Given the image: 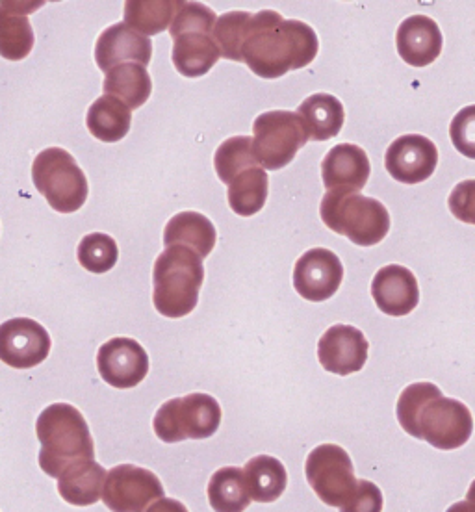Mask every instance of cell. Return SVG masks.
Returning <instances> with one entry per match:
<instances>
[{
  "instance_id": "cell-1",
  "label": "cell",
  "mask_w": 475,
  "mask_h": 512,
  "mask_svg": "<svg viewBox=\"0 0 475 512\" xmlns=\"http://www.w3.org/2000/svg\"><path fill=\"white\" fill-rule=\"evenodd\" d=\"M320 41L312 26L283 19L273 10L251 13L244 30L242 62L260 78H281L314 62Z\"/></svg>"
},
{
  "instance_id": "cell-2",
  "label": "cell",
  "mask_w": 475,
  "mask_h": 512,
  "mask_svg": "<svg viewBox=\"0 0 475 512\" xmlns=\"http://www.w3.org/2000/svg\"><path fill=\"white\" fill-rule=\"evenodd\" d=\"M396 412L407 435L442 451L461 448L474 433L470 409L457 399L442 396L437 384L407 386L399 396Z\"/></svg>"
},
{
  "instance_id": "cell-3",
  "label": "cell",
  "mask_w": 475,
  "mask_h": 512,
  "mask_svg": "<svg viewBox=\"0 0 475 512\" xmlns=\"http://www.w3.org/2000/svg\"><path fill=\"white\" fill-rule=\"evenodd\" d=\"M39 466L58 479L73 464L95 461V444L82 412L69 403H52L36 422Z\"/></svg>"
},
{
  "instance_id": "cell-4",
  "label": "cell",
  "mask_w": 475,
  "mask_h": 512,
  "mask_svg": "<svg viewBox=\"0 0 475 512\" xmlns=\"http://www.w3.org/2000/svg\"><path fill=\"white\" fill-rule=\"evenodd\" d=\"M205 282V266L186 247L173 245L158 255L153 269V303L166 318L179 320L192 314Z\"/></svg>"
},
{
  "instance_id": "cell-5",
  "label": "cell",
  "mask_w": 475,
  "mask_h": 512,
  "mask_svg": "<svg viewBox=\"0 0 475 512\" xmlns=\"http://www.w3.org/2000/svg\"><path fill=\"white\" fill-rule=\"evenodd\" d=\"M218 15L201 2H182L169 25L173 38L171 60L182 77H205L218 64L219 49L212 39Z\"/></svg>"
},
{
  "instance_id": "cell-6",
  "label": "cell",
  "mask_w": 475,
  "mask_h": 512,
  "mask_svg": "<svg viewBox=\"0 0 475 512\" xmlns=\"http://www.w3.org/2000/svg\"><path fill=\"white\" fill-rule=\"evenodd\" d=\"M320 216L331 231L347 236L360 247L381 244L390 231L386 206L351 190H329L323 195Z\"/></svg>"
},
{
  "instance_id": "cell-7",
  "label": "cell",
  "mask_w": 475,
  "mask_h": 512,
  "mask_svg": "<svg viewBox=\"0 0 475 512\" xmlns=\"http://www.w3.org/2000/svg\"><path fill=\"white\" fill-rule=\"evenodd\" d=\"M34 186L60 214H73L86 205L88 179L77 160L60 147L45 149L32 164Z\"/></svg>"
},
{
  "instance_id": "cell-8",
  "label": "cell",
  "mask_w": 475,
  "mask_h": 512,
  "mask_svg": "<svg viewBox=\"0 0 475 512\" xmlns=\"http://www.w3.org/2000/svg\"><path fill=\"white\" fill-rule=\"evenodd\" d=\"M221 407L216 397L208 394H188L166 401L156 410L153 429L166 444L184 440H205L218 433Z\"/></svg>"
},
{
  "instance_id": "cell-9",
  "label": "cell",
  "mask_w": 475,
  "mask_h": 512,
  "mask_svg": "<svg viewBox=\"0 0 475 512\" xmlns=\"http://www.w3.org/2000/svg\"><path fill=\"white\" fill-rule=\"evenodd\" d=\"M253 130V154L264 171H277L288 166L296 158L297 151L309 141L296 112L286 110L260 114Z\"/></svg>"
},
{
  "instance_id": "cell-10",
  "label": "cell",
  "mask_w": 475,
  "mask_h": 512,
  "mask_svg": "<svg viewBox=\"0 0 475 512\" xmlns=\"http://www.w3.org/2000/svg\"><path fill=\"white\" fill-rule=\"evenodd\" d=\"M310 487L325 505L342 507L357 488L353 461L346 449L336 444H321L312 449L305 462Z\"/></svg>"
},
{
  "instance_id": "cell-11",
  "label": "cell",
  "mask_w": 475,
  "mask_h": 512,
  "mask_svg": "<svg viewBox=\"0 0 475 512\" xmlns=\"http://www.w3.org/2000/svg\"><path fill=\"white\" fill-rule=\"evenodd\" d=\"M164 496V485L153 472L134 464H121L104 477L101 500L112 512H145L153 501Z\"/></svg>"
},
{
  "instance_id": "cell-12",
  "label": "cell",
  "mask_w": 475,
  "mask_h": 512,
  "mask_svg": "<svg viewBox=\"0 0 475 512\" xmlns=\"http://www.w3.org/2000/svg\"><path fill=\"white\" fill-rule=\"evenodd\" d=\"M47 329L30 318H13L0 325V360L15 370L36 368L51 353Z\"/></svg>"
},
{
  "instance_id": "cell-13",
  "label": "cell",
  "mask_w": 475,
  "mask_h": 512,
  "mask_svg": "<svg viewBox=\"0 0 475 512\" xmlns=\"http://www.w3.org/2000/svg\"><path fill=\"white\" fill-rule=\"evenodd\" d=\"M97 370L104 383L129 390L147 377L149 355L134 338H112L99 347Z\"/></svg>"
},
{
  "instance_id": "cell-14",
  "label": "cell",
  "mask_w": 475,
  "mask_h": 512,
  "mask_svg": "<svg viewBox=\"0 0 475 512\" xmlns=\"http://www.w3.org/2000/svg\"><path fill=\"white\" fill-rule=\"evenodd\" d=\"M344 279V266L331 249L316 247L297 260L294 286L297 294L312 303L331 299Z\"/></svg>"
},
{
  "instance_id": "cell-15",
  "label": "cell",
  "mask_w": 475,
  "mask_h": 512,
  "mask_svg": "<svg viewBox=\"0 0 475 512\" xmlns=\"http://www.w3.org/2000/svg\"><path fill=\"white\" fill-rule=\"evenodd\" d=\"M385 166L392 179L403 184H420L437 169V145L422 134H405L390 143Z\"/></svg>"
},
{
  "instance_id": "cell-16",
  "label": "cell",
  "mask_w": 475,
  "mask_h": 512,
  "mask_svg": "<svg viewBox=\"0 0 475 512\" xmlns=\"http://www.w3.org/2000/svg\"><path fill=\"white\" fill-rule=\"evenodd\" d=\"M370 344L364 333L351 325H333L318 342V359L327 372L351 375L364 368Z\"/></svg>"
},
{
  "instance_id": "cell-17",
  "label": "cell",
  "mask_w": 475,
  "mask_h": 512,
  "mask_svg": "<svg viewBox=\"0 0 475 512\" xmlns=\"http://www.w3.org/2000/svg\"><path fill=\"white\" fill-rule=\"evenodd\" d=\"M372 297L377 308L388 316L401 318L411 314L420 303V288L411 269L390 264L375 273Z\"/></svg>"
},
{
  "instance_id": "cell-18",
  "label": "cell",
  "mask_w": 475,
  "mask_h": 512,
  "mask_svg": "<svg viewBox=\"0 0 475 512\" xmlns=\"http://www.w3.org/2000/svg\"><path fill=\"white\" fill-rule=\"evenodd\" d=\"M151 58V39L130 30L129 26L123 23L108 26L95 45V62L104 73L123 64H138L145 67L149 65Z\"/></svg>"
},
{
  "instance_id": "cell-19",
  "label": "cell",
  "mask_w": 475,
  "mask_h": 512,
  "mask_svg": "<svg viewBox=\"0 0 475 512\" xmlns=\"http://www.w3.org/2000/svg\"><path fill=\"white\" fill-rule=\"evenodd\" d=\"M370 173L372 167L368 154L353 143L336 145L321 162V179L327 190H351L360 193L370 179Z\"/></svg>"
},
{
  "instance_id": "cell-20",
  "label": "cell",
  "mask_w": 475,
  "mask_h": 512,
  "mask_svg": "<svg viewBox=\"0 0 475 512\" xmlns=\"http://www.w3.org/2000/svg\"><path fill=\"white\" fill-rule=\"evenodd\" d=\"M442 32L437 23L427 15H411L398 28L396 45L399 56L412 67L433 64L442 52Z\"/></svg>"
},
{
  "instance_id": "cell-21",
  "label": "cell",
  "mask_w": 475,
  "mask_h": 512,
  "mask_svg": "<svg viewBox=\"0 0 475 512\" xmlns=\"http://www.w3.org/2000/svg\"><path fill=\"white\" fill-rule=\"evenodd\" d=\"M43 6L41 2H0V56L10 62H21L34 49V30L28 13Z\"/></svg>"
},
{
  "instance_id": "cell-22",
  "label": "cell",
  "mask_w": 475,
  "mask_h": 512,
  "mask_svg": "<svg viewBox=\"0 0 475 512\" xmlns=\"http://www.w3.org/2000/svg\"><path fill=\"white\" fill-rule=\"evenodd\" d=\"M309 141L333 140L346 121V110L342 103L329 93H314L297 108Z\"/></svg>"
},
{
  "instance_id": "cell-23",
  "label": "cell",
  "mask_w": 475,
  "mask_h": 512,
  "mask_svg": "<svg viewBox=\"0 0 475 512\" xmlns=\"http://www.w3.org/2000/svg\"><path fill=\"white\" fill-rule=\"evenodd\" d=\"M218 242V232L210 219L199 212H180L167 221L164 244L190 249L201 260L212 253Z\"/></svg>"
},
{
  "instance_id": "cell-24",
  "label": "cell",
  "mask_w": 475,
  "mask_h": 512,
  "mask_svg": "<svg viewBox=\"0 0 475 512\" xmlns=\"http://www.w3.org/2000/svg\"><path fill=\"white\" fill-rule=\"evenodd\" d=\"M104 477L106 472L99 462H77L58 477V492L69 505L90 507L101 500Z\"/></svg>"
},
{
  "instance_id": "cell-25",
  "label": "cell",
  "mask_w": 475,
  "mask_h": 512,
  "mask_svg": "<svg viewBox=\"0 0 475 512\" xmlns=\"http://www.w3.org/2000/svg\"><path fill=\"white\" fill-rule=\"evenodd\" d=\"M245 488L249 500L273 503L279 500L288 485V474L283 462L271 455H258L245 464Z\"/></svg>"
},
{
  "instance_id": "cell-26",
  "label": "cell",
  "mask_w": 475,
  "mask_h": 512,
  "mask_svg": "<svg viewBox=\"0 0 475 512\" xmlns=\"http://www.w3.org/2000/svg\"><path fill=\"white\" fill-rule=\"evenodd\" d=\"M104 95H110L129 110L142 108L153 93V80L143 65H117L106 73L103 84Z\"/></svg>"
},
{
  "instance_id": "cell-27",
  "label": "cell",
  "mask_w": 475,
  "mask_h": 512,
  "mask_svg": "<svg viewBox=\"0 0 475 512\" xmlns=\"http://www.w3.org/2000/svg\"><path fill=\"white\" fill-rule=\"evenodd\" d=\"M132 114L121 101L110 95L99 97L91 104L86 125L93 138L103 143H117L129 134Z\"/></svg>"
},
{
  "instance_id": "cell-28",
  "label": "cell",
  "mask_w": 475,
  "mask_h": 512,
  "mask_svg": "<svg viewBox=\"0 0 475 512\" xmlns=\"http://www.w3.org/2000/svg\"><path fill=\"white\" fill-rule=\"evenodd\" d=\"M268 192H270L268 173L262 167H251L232 180L229 184L227 199L232 212H236L242 218H251L266 205Z\"/></svg>"
},
{
  "instance_id": "cell-29",
  "label": "cell",
  "mask_w": 475,
  "mask_h": 512,
  "mask_svg": "<svg viewBox=\"0 0 475 512\" xmlns=\"http://www.w3.org/2000/svg\"><path fill=\"white\" fill-rule=\"evenodd\" d=\"M184 0H129L125 2V23L142 36H156L169 28Z\"/></svg>"
},
{
  "instance_id": "cell-30",
  "label": "cell",
  "mask_w": 475,
  "mask_h": 512,
  "mask_svg": "<svg viewBox=\"0 0 475 512\" xmlns=\"http://www.w3.org/2000/svg\"><path fill=\"white\" fill-rule=\"evenodd\" d=\"M206 494L210 507L216 512H244L251 503L245 488L244 472L234 466L214 472Z\"/></svg>"
},
{
  "instance_id": "cell-31",
  "label": "cell",
  "mask_w": 475,
  "mask_h": 512,
  "mask_svg": "<svg viewBox=\"0 0 475 512\" xmlns=\"http://www.w3.org/2000/svg\"><path fill=\"white\" fill-rule=\"evenodd\" d=\"M214 167L219 180L225 184H231L245 169L260 167L253 154V138L232 136L223 141L214 154Z\"/></svg>"
},
{
  "instance_id": "cell-32",
  "label": "cell",
  "mask_w": 475,
  "mask_h": 512,
  "mask_svg": "<svg viewBox=\"0 0 475 512\" xmlns=\"http://www.w3.org/2000/svg\"><path fill=\"white\" fill-rule=\"evenodd\" d=\"M78 262L90 273L103 275L106 271L114 268L119 258L116 240L103 232H93L82 238L78 244Z\"/></svg>"
},
{
  "instance_id": "cell-33",
  "label": "cell",
  "mask_w": 475,
  "mask_h": 512,
  "mask_svg": "<svg viewBox=\"0 0 475 512\" xmlns=\"http://www.w3.org/2000/svg\"><path fill=\"white\" fill-rule=\"evenodd\" d=\"M251 13L234 10V12L223 13L218 17L214 30H212V39L218 45L219 56L232 60V62H242V41H244V30Z\"/></svg>"
},
{
  "instance_id": "cell-34",
  "label": "cell",
  "mask_w": 475,
  "mask_h": 512,
  "mask_svg": "<svg viewBox=\"0 0 475 512\" xmlns=\"http://www.w3.org/2000/svg\"><path fill=\"white\" fill-rule=\"evenodd\" d=\"M340 512H383V492L372 481L357 479L353 496L340 507Z\"/></svg>"
},
{
  "instance_id": "cell-35",
  "label": "cell",
  "mask_w": 475,
  "mask_h": 512,
  "mask_svg": "<svg viewBox=\"0 0 475 512\" xmlns=\"http://www.w3.org/2000/svg\"><path fill=\"white\" fill-rule=\"evenodd\" d=\"M474 180H466L455 188L451 193L450 208L451 212L466 223H474Z\"/></svg>"
},
{
  "instance_id": "cell-36",
  "label": "cell",
  "mask_w": 475,
  "mask_h": 512,
  "mask_svg": "<svg viewBox=\"0 0 475 512\" xmlns=\"http://www.w3.org/2000/svg\"><path fill=\"white\" fill-rule=\"evenodd\" d=\"M145 512H190L186 509L184 503H180L177 500H171V498H162V500L156 501L155 505L149 507V511Z\"/></svg>"
},
{
  "instance_id": "cell-37",
  "label": "cell",
  "mask_w": 475,
  "mask_h": 512,
  "mask_svg": "<svg viewBox=\"0 0 475 512\" xmlns=\"http://www.w3.org/2000/svg\"><path fill=\"white\" fill-rule=\"evenodd\" d=\"M446 512H475L474 501H472V498H468V500L453 503Z\"/></svg>"
}]
</instances>
